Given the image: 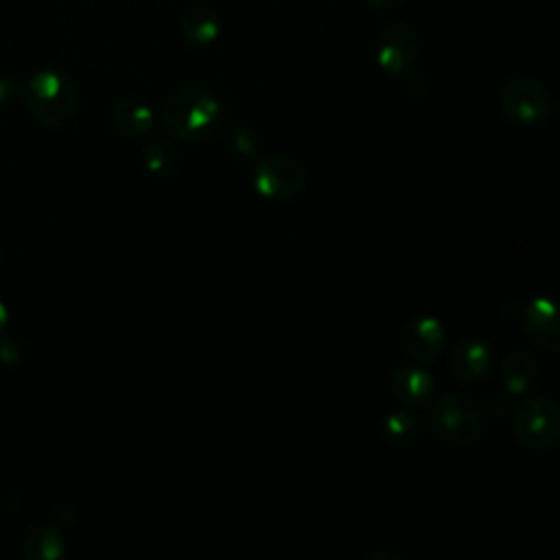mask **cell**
<instances>
[{
    "mask_svg": "<svg viewBox=\"0 0 560 560\" xmlns=\"http://www.w3.org/2000/svg\"><path fill=\"white\" fill-rule=\"evenodd\" d=\"M538 378V363L525 350L510 352L499 365V381L508 394H527Z\"/></svg>",
    "mask_w": 560,
    "mask_h": 560,
    "instance_id": "obj_14",
    "label": "cell"
},
{
    "mask_svg": "<svg viewBox=\"0 0 560 560\" xmlns=\"http://www.w3.org/2000/svg\"><path fill=\"white\" fill-rule=\"evenodd\" d=\"M177 26L182 37L190 46L203 48L219 39L223 22H221V13L212 4L203 0H192L182 7L177 15Z\"/></svg>",
    "mask_w": 560,
    "mask_h": 560,
    "instance_id": "obj_10",
    "label": "cell"
},
{
    "mask_svg": "<svg viewBox=\"0 0 560 560\" xmlns=\"http://www.w3.org/2000/svg\"><path fill=\"white\" fill-rule=\"evenodd\" d=\"M142 166L155 179H166L175 175L179 168V142L168 136L151 140L144 149Z\"/></svg>",
    "mask_w": 560,
    "mask_h": 560,
    "instance_id": "obj_15",
    "label": "cell"
},
{
    "mask_svg": "<svg viewBox=\"0 0 560 560\" xmlns=\"http://www.w3.org/2000/svg\"><path fill=\"white\" fill-rule=\"evenodd\" d=\"M525 335L547 352H560V304L549 298H536L523 313Z\"/></svg>",
    "mask_w": 560,
    "mask_h": 560,
    "instance_id": "obj_9",
    "label": "cell"
},
{
    "mask_svg": "<svg viewBox=\"0 0 560 560\" xmlns=\"http://www.w3.org/2000/svg\"><path fill=\"white\" fill-rule=\"evenodd\" d=\"M365 560H405L396 549H387V547H383V549H374V551H370L368 556H365Z\"/></svg>",
    "mask_w": 560,
    "mask_h": 560,
    "instance_id": "obj_20",
    "label": "cell"
},
{
    "mask_svg": "<svg viewBox=\"0 0 560 560\" xmlns=\"http://www.w3.org/2000/svg\"><path fill=\"white\" fill-rule=\"evenodd\" d=\"M223 120L221 98L199 83L173 90L160 107V125L177 142H208L221 131Z\"/></svg>",
    "mask_w": 560,
    "mask_h": 560,
    "instance_id": "obj_1",
    "label": "cell"
},
{
    "mask_svg": "<svg viewBox=\"0 0 560 560\" xmlns=\"http://www.w3.org/2000/svg\"><path fill=\"white\" fill-rule=\"evenodd\" d=\"M385 438L396 446H409L413 444L422 433L420 418L409 409H396L385 418L383 424Z\"/></svg>",
    "mask_w": 560,
    "mask_h": 560,
    "instance_id": "obj_17",
    "label": "cell"
},
{
    "mask_svg": "<svg viewBox=\"0 0 560 560\" xmlns=\"http://www.w3.org/2000/svg\"><path fill=\"white\" fill-rule=\"evenodd\" d=\"M20 98L44 127H63L77 109L74 81L59 68L35 70L20 83Z\"/></svg>",
    "mask_w": 560,
    "mask_h": 560,
    "instance_id": "obj_2",
    "label": "cell"
},
{
    "mask_svg": "<svg viewBox=\"0 0 560 560\" xmlns=\"http://www.w3.org/2000/svg\"><path fill=\"white\" fill-rule=\"evenodd\" d=\"M15 94H20V81L9 74H0V105H7Z\"/></svg>",
    "mask_w": 560,
    "mask_h": 560,
    "instance_id": "obj_19",
    "label": "cell"
},
{
    "mask_svg": "<svg viewBox=\"0 0 560 560\" xmlns=\"http://www.w3.org/2000/svg\"><path fill=\"white\" fill-rule=\"evenodd\" d=\"M483 427L479 405L464 394H444L429 407V429L446 444L472 446L483 435Z\"/></svg>",
    "mask_w": 560,
    "mask_h": 560,
    "instance_id": "obj_3",
    "label": "cell"
},
{
    "mask_svg": "<svg viewBox=\"0 0 560 560\" xmlns=\"http://www.w3.org/2000/svg\"><path fill=\"white\" fill-rule=\"evenodd\" d=\"M4 324H7V308H4V304L0 302V330L4 328Z\"/></svg>",
    "mask_w": 560,
    "mask_h": 560,
    "instance_id": "obj_22",
    "label": "cell"
},
{
    "mask_svg": "<svg viewBox=\"0 0 560 560\" xmlns=\"http://www.w3.org/2000/svg\"><path fill=\"white\" fill-rule=\"evenodd\" d=\"M492 368V350L481 339H464L448 354V372L459 383H477Z\"/></svg>",
    "mask_w": 560,
    "mask_h": 560,
    "instance_id": "obj_11",
    "label": "cell"
},
{
    "mask_svg": "<svg viewBox=\"0 0 560 560\" xmlns=\"http://www.w3.org/2000/svg\"><path fill=\"white\" fill-rule=\"evenodd\" d=\"M512 427L525 448H551L560 440V405L549 396H529L516 405Z\"/></svg>",
    "mask_w": 560,
    "mask_h": 560,
    "instance_id": "obj_6",
    "label": "cell"
},
{
    "mask_svg": "<svg viewBox=\"0 0 560 560\" xmlns=\"http://www.w3.org/2000/svg\"><path fill=\"white\" fill-rule=\"evenodd\" d=\"M249 179L254 190L271 201L295 199L306 188L304 166L287 153L258 155L252 164Z\"/></svg>",
    "mask_w": 560,
    "mask_h": 560,
    "instance_id": "obj_5",
    "label": "cell"
},
{
    "mask_svg": "<svg viewBox=\"0 0 560 560\" xmlns=\"http://www.w3.org/2000/svg\"><path fill=\"white\" fill-rule=\"evenodd\" d=\"M389 389L398 402L407 407H420L431 398L433 378L427 370H422L416 363H400L392 372Z\"/></svg>",
    "mask_w": 560,
    "mask_h": 560,
    "instance_id": "obj_13",
    "label": "cell"
},
{
    "mask_svg": "<svg viewBox=\"0 0 560 560\" xmlns=\"http://www.w3.org/2000/svg\"><path fill=\"white\" fill-rule=\"evenodd\" d=\"M420 59V37L405 22L385 24L374 42V61L385 74H405Z\"/></svg>",
    "mask_w": 560,
    "mask_h": 560,
    "instance_id": "obj_7",
    "label": "cell"
},
{
    "mask_svg": "<svg viewBox=\"0 0 560 560\" xmlns=\"http://www.w3.org/2000/svg\"><path fill=\"white\" fill-rule=\"evenodd\" d=\"M24 560H63V540L57 529L39 525L24 536Z\"/></svg>",
    "mask_w": 560,
    "mask_h": 560,
    "instance_id": "obj_16",
    "label": "cell"
},
{
    "mask_svg": "<svg viewBox=\"0 0 560 560\" xmlns=\"http://www.w3.org/2000/svg\"><path fill=\"white\" fill-rule=\"evenodd\" d=\"M228 144L230 149L241 155V158H258V151H260V136L254 127L241 122V125H234L230 129V136H228Z\"/></svg>",
    "mask_w": 560,
    "mask_h": 560,
    "instance_id": "obj_18",
    "label": "cell"
},
{
    "mask_svg": "<svg viewBox=\"0 0 560 560\" xmlns=\"http://www.w3.org/2000/svg\"><path fill=\"white\" fill-rule=\"evenodd\" d=\"M112 129L131 142L147 140L155 129V112L140 96H120L109 105Z\"/></svg>",
    "mask_w": 560,
    "mask_h": 560,
    "instance_id": "obj_8",
    "label": "cell"
},
{
    "mask_svg": "<svg viewBox=\"0 0 560 560\" xmlns=\"http://www.w3.org/2000/svg\"><path fill=\"white\" fill-rule=\"evenodd\" d=\"M446 332L435 317H418L407 324L402 346L416 361H435L444 350Z\"/></svg>",
    "mask_w": 560,
    "mask_h": 560,
    "instance_id": "obj_12",
    "label": "cell"
},
{
    "mask_svg": "<svg viewBox=\"0 0 560 560\" xmlns=\"http://www.w3.org/2000/svg\"><path fill=\"white\" fill-rule=\"evenodd\" d=\"M503 114L521 127H538L551 118L553 101L547 88L532 74H512L499 92Z\"/></svg>",
    "mask_w": 560,
    "mask_h": 560,
    "instance_id": "obj_4",
    "label": "cell"
},
{
    "mask_svg": "<svg viewBox=\"0 0 560 560\" xmlns=\"http://www.w3.org/2000/svg\"><path fill=\"white\" fill-rule=\"evenodd\" d=\"M363 2L376 11H392V9L400 7L405 0H363Z\"/></svg>",
    "mask_w": 560,
    "mask_h": 560,
    "instance_id": "obj_21",
    "label": "cell"
}]
</instances>
